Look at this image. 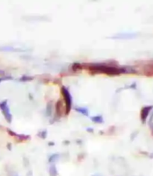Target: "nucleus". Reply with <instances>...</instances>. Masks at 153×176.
Returning a JSON list of instances; mask_svg holds the SVG:
<instances>
[{
	"label": "nucleus",
	"instance_id": "15",
	"mask_svg": "<svg viewBox=\"0 0 153 176\" xmlns=\"http://www.w3.org/2000/svg\"><path fill=\"white\" fill-rule=\"evenodd\" d=\"M92 176H102V175H100L99 174H95V175H93Z\"/></svg>",
	"mask_w": 153,
	"mask_h": 176
},
{
	"label": "nucleus",
	"instance_id": "4",
	"mask_svg": "<svg viewBox=\"0 0 153 176\" xmlns=\"http://www.w3.org/2000/svg\"><path fill=\"white\" fill-rule=\"evenodd\" d=\"M153 106H145L142 108L141 112H140V119H141L142 123L144 124L147 121V119L148 117L149 112L152 109Z\"/></svg>",
	"mask_w": 153,
	"mask_h": 176
},
{
	"label": "nucleus",
	"instance_id": "1",
	"mask_svg": "<svg viewBox=\"0 0 153 176\" xmlns=\"http://www.w3.org/2000/svg\"><path fill=\"white\" fill-rule=\"evenodd\" d=\"M87 69H89L93 73H103L110 76H117L121 73H130L126 67H117L110 66L102 63H96L87 65Z\"/></svg>",
	"mask_w": 153,
	"mask_h": 176
},
{
	"label": "nucleus",
	"instance_id": "5",
	"mask_svg": "<svg viewBox=\"0 0 153 176\" xmlns=\"http://www.w3.org/2000/svg\"><path fill=\"white\" fill-rule=\"evenodd\" d=\"M49 175H50V176H58V170H57L55 163H52L50 165V169H49Z\"/></svg>",
	"mask_w": 153,
	"mask_h": 176
},
{
	"label": "nucleus",
	"instance_id": "14",
	"mask_svg": "<svg viewBox=\"0 0 153 176\" xmlns=\"http://www.w3.org/2000/svg\"><path fill=\"white\" fill-rule=\"evenodd\" d=\"M87 131H89V132H93V129H87Z\"/></svg>",
	"mask_w": 153,
	"mask_h": 176
},
{
	"label": "nucleus",
	"instance_id": "7",
	"mask_svg": "<svg viewBox=\"0 0 153 176\" xmlns=\"http://www.w3.org/2000/svg\"><path fill=\"white\" fill-rule=\"evenodd\" d=\"M75 110L77 112H79V113H80V114L86 116V117L89 116V111L85 107H75Z\"/></svg>",
	"mask_w": 153,
	"mask_h": 176
},
{
	"label": "nucleus",
	"instance_id": "11",
	"mask_svg": "<svg viewBox=\"0 0 153 176\" xmlns=\"http://www.w3.org/2000/svg\"><path fill=\"white\" fill-rule=\"evenodd\" d=\"M13 78L11 77V76H5V77H1L0 78V83L2 82L3 81H7V80H11Z\"/></svg>",
	"mask_w": 153,
	"mask_h": 176
},
{
	"label": "nucleus",
	"instance_id": "10",
	"mask_svg": "<svg viewBox=\"0 0 153 176\" xmlns=\"http://www.w3.org/2000/svg\"><path fill=\"white\" fill-rule=\"evenodd\" d=\"M38 136L40 137H41L42 139H45L47 136V131H40L38 133Z\"/></svg>",
	"mask_w": 153,
	"mask_h": 176
},
{
	"label": "nucleus",
	"instance_id": "12",
	"mask_svg": "<svg viewBox=\"0 0 153 176\" xmlns=\"http://www.w3.org/2000/svg\"><path fill=\"white\" fill-rule=\"evenodd\" d=\"M150 125H149V127H150V129H151V131H152V133L153 134V122H150Z\"/></svg>",
	"mask_w": 153,
	"mask_h": 176
},
{
	"label": "nucleus",
	"instance_id": "3",
	"mask_svg": "<svg viewBox=\"0 0 153 176\" xmlns=\"http://www.w3.org/2000/svg\"><path fill=\"white\" fill-rule=\"evenodd\" d=\"M0 109L2 110V114H3L7 122L8 123H11L12 122V115L11 114L10 109H9L8 105L7 100L3 101V102L0 103Z\"/></svg>",
	"mask_w": 153,
	"mask_h": 176
},
{
	"label": "nucleus",
	"instance_id": "9",
	"mask_svg": "<svg viewBox=\"0 0 153 176\" xmlns=\"http://www.w3.org/2000/svg\"><path fill=\"white\" fill-rule=\"evenodd\" d=\"M33 79V77H31V76H22L21 78H20V81H31Z\"/></svg>",
	"mask_w": 153,
	"mask_h": 176
},
{
	"label": "nucleus",
	"instance_id": "2",
	"mask_svg": "<svg viewBox=\"0 0 153 176\" xmlns=\"http://www.w3.org/2000/svg\"><path fill=\"white\" fill-rule=\"evenodd\" d=\"M61 93L63 95L64 101H65V106H66V113L68 114L72 108V98L70 93L69 92L68 89L65 87H62L61 88Z\"/></svg>",
	"mask_w": 153,
	"mask_h": 176
},
{
	"label": "nucleus",
	"instance_id": "16",
	"mask_svg": "<svg viewBox=\"0 0 153 176\" xmlns=\"http://www.w3.org/2000/svg\"><path fill=\"white\" fill-rule=\"evenodd\" d=\"M152 117H153V114H152Z\"/></svg>",
	"mask_w": 153,
	"mask_h": 176
},
{
	"label": "nucleus",
	"instance_id": "8",
	"mask_svg": "<svg viewBox=\"0 0 153 176\" xmlns=\"http://www.w3.org/2000/svg\"><path fill=\"white\" fill-rule=\"evenodd\" d=\"M91 120L93 121V122H95V123H103L104 122V119H103V117H102V116H96V117H91Z\"/></svg>",
	"mask_w": 153,
	"mask_h": 176
},
{
	"label": "nucleus",
	"instance_id": "6",
	"mask_svg": "<svg viewBox=\"0 0 153 176\" xmlns=\"http://www.w3.org/2000/svg\"><path fill=\"white\" fill-rule=\"evenodd\" d=\"M59 158H60L59 154H57V153L52 154V155H51L50 157H49L48 161H49V163H55L58 159H59Z\"/></svg>",
	"mask_w": 153,
	"mask_h": 176
},
{
	"label": "nucleus",
	"instance_id": "13",
	"mask_svg": "<svg viewBox=\"0 0 153 176\" xmlns=\"http://www.w3.org/2000/svg\"><path fill=\"white\" fill-rule=\"evenodd\" d=\"M10 176H19L18 175V174H17V173H16V172H12L11 174V175Z\"/></svg>",
	"mask_w": 153,
	"mask_h": 176
}]
</instances>
